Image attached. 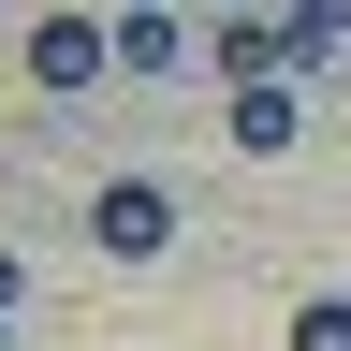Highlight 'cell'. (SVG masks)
Instances as JSON below:
<instances>
[{"mask_svg": "<svg viewBox=\"0 0 351 351\" xmlns=\"http://www.w3.org/2000/svg\"><path fill=\"white\" fill-rule=\"evenodd\" d=\"M88 249L103 263H161L176 249V191L161 176H103V191H88Z\"/></svg>", "mask_w": 351, "mask_h": 351, "instance_id": "6da1fadb", "label": "cell"}, {"mask_svg": "<svg viewBox=\"0 0 351 351\" xmlns=\"http://www.w3.org/2000/svg\"><path fill=\"white\" fill-rule=\"evenodd\" d=\"M103 59H117L103 15H44V29H29V88H59V103H73V88H103Z\"/></svg>", "mask_w": 351, "mask_h": 351, "instance_id": "7a4b0ae2", "label": "cell"}, {"mask_svg": "<svg viewBox=\"0 0 351 351\" xmlns=\"http://www.w3.org/2000/svg\"><path fill=\"white\" fill-rule=\"evenodd\" d=\"M219 132H234L249 161H278L293 132H307V117H293V73H263V88H234V117H219Z\"/></svg>", "mask_w": 351, "mask_h": 351, "instance_id": "3957f363", "label": "cell"}, {"mask_svg": "<svg viewBox=\"0 0 351 351\" xmlns=\"http://www.w3.org/2000/svg\"><path fill=\"white\" fill-rule=\"evenodd\" d=\"M263 73H293V29L278 15H219V88H263Z\"/></svg>", "mask_w": 351, "mask_h": 351, "instance_id": "277c9868", "label": "cell"}, {"mask_svg": "<svg viewBox=\"0 0 351 351\" xmlns=\"http://www.w3.org/2000/svg\"><path fill=\"white\" fill-rule=\"evenodd\" d=\"M176 59H191L176 15H117V73H176Z\"/></svg>", "mask_w": 351, "mask_h": 351, "instance_id": "5b68a950", "label": "cell"}, {"mask_svg": "<svg viewBox=\"0 0 351 351\" xmlns=\"http://www.w3.org/2000/svg\"><path fill=\"white\" fill-rule=\"evenodd\" d=\"M278 29H293V73H307V59H337V29H351V0H278Z\"/></svg>", "mask_w": 351, "mask_h": 351, "instance_id": "8992f818", "label": "cell"}, {"mask_svg": "<svg viewBox=\"0 0 351 351\" xmlns=\"http://www.w3.org/2000/svg\"><path fill=\"white\" fill-rule=\"evenodd\" d=\"M278 337H293V351H351V293H307Z\"/></svg>", "mask_w": 351, "mask_h": 351, "instance_id": "52a82bcc", "label": "cell"}, {"mask_svg": "<svg viewBox=\"0 0 351 351\" xmlns=\"http://www.w3.org/2000/svg\"><path fill=\"white\" fill-rule=\"evenodd\" d=\"M117 15H161V0H117Z\"/></svg>", "mask_w": 351, "mask_h": 351, "instance_id": "ba28073f", "label": "cell"}, {"mask_svg": "<svg viewBox=\"0 0 351 351\" xmlns=\"http://www.w3.org/2000/svg\"><path fill=\"white\" fill-rule=\"evenodd\" d=\"M205 15H234V0H205Z\"/></svg>", "mask_w": 351, "mask_h": 351, "instance_id": "9c48e42d", "label": "cell"}, {"mask_svg": "<svg viewBox=\"0 0 351 351\" xmlns=\"http://www.w3.org/2000/svg\"><path fill=\"white\" fill-rule=\"evenodd\" d=\"M0 322H15V307H0Z\"/></svg>", "mask_w": 351, "mask_h": 351, "instance_id": "30bf717a", "label": "cell"}]
</instances>
